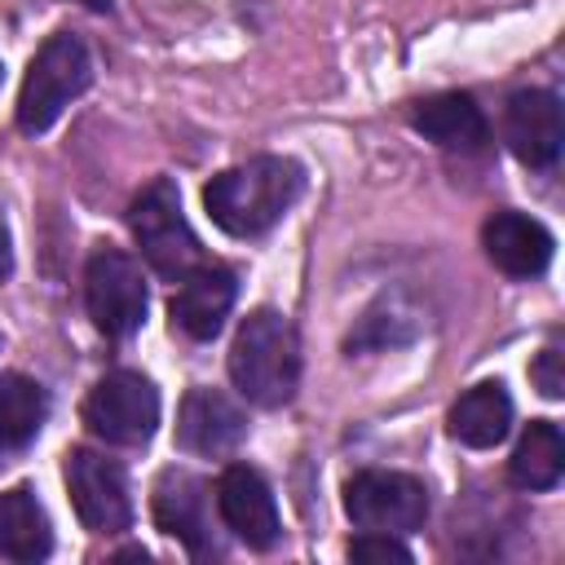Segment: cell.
I'll list each match as a JSON object with an SVG mask.
<instances>
[{
    "mask_svg": "<svg viewBox=\"0 0 565 565\" xmlns=\"http://www.w3.org/2000/svg\"><path fill=\"white\" fill-rule=\"evenodd\" d=\"M300 168L282 154H256L238 168H225L207 181L203 190V203H207V216L234 234V238H256L265 234L269 225L282 221V212L300 199Z\"/></svg>",
    "mask_w": 565,
    "mask_h": 565,
    "instance_id": "cell-1",
    "label": "cell"
},
{
    "mask_svg": "<svg viewBox=\"0 0 565 565\" xmlns=\"http://www.w3.org/2000/svg\"><path fill=\"white\" fill-rule=\"evenodd\" d=\"M230 380L252 406H287L300 384V335L278 309L243 318L230 349Z\"/></svg>",
    "mask_w": 565,
    "mask_h": 565,
    "instance_id": "cell-2",
    "label": "cell"
},
{
    "mask_svg": "<svg viewBox=\"0 0 565 565\" xmlns=\"http://www.w3.org/2000/svg\"><path fill=\"white\" fill-rule=\"evenodd\" d=\"M93 84V57L79 35L57 31L40 44V53L26 66L22 97H18V128L22 132H49L57 115Z\"/></svg>",
    "mask_w": 565,
    "mask_h": 565,
    "instance_id": "cell-3",
    "label": "cell"
},
{
    "mask_svg": "<svg viewBox=\"0 0 565 565\" xmlns=\"http://www.w3.org/2000/svg\"><path fill=\"white\" fill-rule=\"evenodd\" d=\"M128 225H132V238H137L146 265L159 278H172L177 282L185 269H194L203 260V247H199V238H194V230H190V221L181 212V194H177V185L168 177L150 181L132 199Z\"/></svg>",
    "mask_w": 565,
    "mask_h": 565,
    "instance_id": "cell-4",
    "label": "cell"
},
{
    "mask_svg": "<svg viewBox=\"0 0 565 565\" xmlns=\"http://www.w3.org/2000/svg\"><path fill=\"white\" fill-rule=\"evenodd\" d=\"M84 305H88V318L102 335L128 340L146 322V305H150L141 265L115 247L93 252V260L84 269Z\"/></svg>",
    "mask_w": 565,
    "mask_h": 565,
    "instance_id": "cell-5",
    "label": "cell"
},
{
    "mask_svg": "<svg viewBox=\"0 0 565 565\" xmlns=\"http://www.w3.org/2000/svg\"><path fill=\"white\" fill-rule=\"evenodd\" d=\"M84 424L106 446H146L159 428V393L137 371H110L84 397Z\"/></svg>",
    "mask_w": 565,
    "mask_h": 565,
    "instance_id": "cell-6",
    "label": "cell"
},
{
    "mask_svg": "<svg viewBox=\"0 0 565 565\" xmlns=\"http://www.w3.org/2000/svg\"><path fill=\"white\" fill-rule=\"evenodd\" d=\"M344 512H349V521L358 530L411 534L428 516V490L411 472L366 468V472L349 477V486H344Z\"/></svg>",
    "mask_w": 565,
    "mask_h": 565,
    "instance_id": "cell-7",
    "label": "cell"
},
{
    "mask_svg": "<svg viewBox=\"0 0 565 565\" xmlns=\"http://www.w3.org/2000/svg\"><path fill=\"white\" fill-rule=\"evenodd\" d=\"M66 486H71V503H75V516L84 521V530H93V534L128 530L132 494H128V477L115 459H106L97 450H71Z\"/></svg>",
    "mask_w": 565,
    "mask_h": 565,
    "instance_id": "cell-8",
    "label": "cell"
},
{
    "mask_svg": "<svg viewBox=\"0 0 565 565\" xmlns=\"http://www.w3.org/2000/svg\"><path fill=\"white\" fill-rule=\"evenodd\" d=\"M503 137L508 150L525 163V168H552L561 159L565 146V115H561V97L547 88H521L508 97L503 110Z\"/></svg>",
    "mask_w": 565,
    "mask_h": 565,
    "instance_id": "cell-9",
    "label": "cell"
},
{
    "mask_svg": "<svg viewBox=\"0 0 565 565\" xmlns=\"http://www.w3.org/2000/svg\"><path fill=\"white\" fill-rule=\"evenodd\" d=\"M216 512L221 521L256 552L274 547L278 534H282V521H278V503H274V490L269 481L247 468V463H230L216 481Z\"/></svg>",
    "mask_w": 565,
    "mask_h": 565,
    "instance_id": "cell-10",
    "label": "cell"
},
{
    "mask_svg": "<svg viewBox=\"0 0 565 565\" xmlns=\"http://www.w3.org/2000/svg\"><path fill=\"white\" fill-rule=\"evenodd\" d=\"M154 525L163 534H172L177 543H185L194 556H216L212 543V516H207V481L181 468H168L154 481Z\"/></svg>",
    "mask_w": 565,
    "mask_h": 565,
    "instance_id": "cell-11",
    "label": "cell"
},
{
    "mask_svg": "<svg viewBox=\"0 0 565 565\" xmlns=\"http://www.w3.org/2000/svg\"><path fill=\"white\" fill-rule=\"evenodd\" d=\"M177 296H172V322L190 335V340H212L230 309H234V296H238V282L225 265H212V260H199L194 269H185L177 278Z\"/></svg>",
    "mask_w": 565,
    "mask_h": 565,
    "instance_id": "cell-12",
    "label": "cell"
},
{
    "mask_svg": "<svg viewBox=\"0 0 565 565\" xmlns=\"http://www.w3.org/2000/svg\"><path fill=\"white\" fill-rule=\"evenodd\" d=\"M247 437V415L216 388H190L177 415V446L190 455H225Z\"/></svg>",
    "mask_w": 565,
    "mask_h": 565,
    "instance_id": "cell-13",
    "label": "cell"
},
{
    "mask_svg": "<svg viewBox=\"0 0 565 565\" xmlns=\"http://www.w3.org/2000/svg\"><path fill=\"white\" fill-rule=\"evenodd\" d=\"M481 247L508 278H539L552 265V234L521 212H494L481 230Z\"/></svg>",
    "mask_w": 565,
    "mask_h": 565,
    "instance_id": "cell-14",
    "label": "cell"
},
{
    "mask_svg": "<svg viewBox=\"0 0 565 565\" xmlns=\"http://www.w3.org/2000/svg\"><path fill=\"white\" fill-rule=\"evenodd\" d=\"M411 124H415V132H424L428 141H437L446 150H481L490 137L486 115L468 93H433V97L415 102Z\"/></svg>",
    "mask_w": 565,
    "mask_h": 565,
    "instance_id": "cell-15",
    "label": "cell"
},
{
    "mask_svg": "<svg viewBox=\"0 0 565 565\" xmlns=\"http://www.w3.org/2000/svg\"><path fill=\"white\" fill-rule=\"evenodd\" d=\"M508 428H512V397L503 384H477L450 406V437L472 450L499 446Z\"/></svg>",
    "mask_w": 565,
    "mask_h": 565,
    "instance_id": "cell-16",
    "label": "cell"
},
{
    "mask_svg": "<svg viewBox=\"0 0 565 565\" xmlns=\"http://www.w3.org/2000/svg\"><path fill=\"white\" fill-rule=\"evenodd\" d=\"M53 547V530L49 516L40 508V499L26 486H13L0 494V556L4 561H44Z\"/></svg>",
    "mask_w": 565,
    "mask_h": 565,
    "instance_id": "cell-17",
    "label": "cell"
},
{
    "mask_svg": "<svg viewBox=\"0 0 565 565\" xmlns=\"http://www.w3.org/2000/svg\"><path fill=\"white\" fill-rule=\"evenodd\" d=\"M49 419V393L31 375H0V463L26 450Z\"/></svg>",
    "mask_w": 565,
    "mask_h": 565,
    "instance_id": "cell-18",
    "label": "cell"
},
{
    "mask_svg": "<svg viewBox=\"0 0 565 565\" xmlns=\"http://www.w3.org/2000/svg\"><path fill=\"white\" fill-rule=\"evenodd\" d=\"M561 472H565V437L552 419H534L508 459V481L516 490H552Z\"/></svg>",
    "mask_w": 565,
    "mask_h": 565,
    "instance_id": "cell-19",
    "label": "cell"
},
{
    "mask_svg": "<svg viewBox=\"0 0 565 565\" xmlns=\"http://www.w3.org/2000/svg\"><path fill=\"white\" fill-rule=\"evenodd\" d=\"M349 556H353V561H397V565H406V561H411V547H402L393 534L366 530L362 539L349 543Z\"/></svg>",
    "mask_w": 565,
    "mask_h": 565,
    "instance_id": "cell-20",
    "label": "cell"
},
{
    "mask_svg": "<svg viewBox=\"0 0 565 565\" xmlns=\"http://www.w3.org/2000/svg\"><path fill=\"white\" fill-rule=\"evenodd\" d=\"M530 375L539 380L543 397H561V388H565V380H561V349H543Z\"/></svg>",
    "mask_w": 565,
    "mask_h": 565,
    "instance_id": "cell-21",
    "label": "cell"
},
{
    "mask_svg": "<svg viewBox=\"0 0 565 565\" xmlns=\"http://www.w3.org/2000/svg\"><path fill=\"white\" fill-rule=\"evenodd\" d=\"M9 269H13V247H9V230L0 225V282L9 278Z\"/></svg>",
    "mask_w": 565,
    "mask_h": 565,
    "instance_id": "cell-22",
    "label": "cell"
},
{
    "mask_svg": "<svg viewBox=\"0 0 565 565\" xmlns=\"http://www.w3.org/2000/svg\"><path fill=\"white\" fill-rule=\"evenodd\" d=\"M75 4H84V9H93V13H106V9H110V0H75Z\"/></svg>",
    "mask_w": 565,
    "mask_h": 565,
    "instance_id": "cell-23",
    "label": "cell"
},
{
    "mask_svg": "<svg viewBox=\"0 0 565 565\" xmlns=\"http://www.w3.org/2000/svg\"><path fill=\"white\" fill-rule=\"evenodd\" d=\"M0 79H4V71H0Z\"/></svg>",
    "mask_w": 565,
    "mask_h": 565,
    "instance_id": "cell-24",
    "label": "cell"
}]
</instances>
